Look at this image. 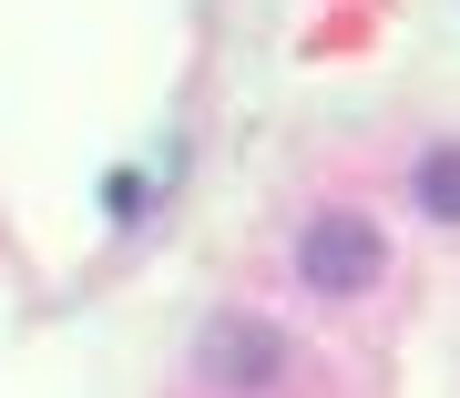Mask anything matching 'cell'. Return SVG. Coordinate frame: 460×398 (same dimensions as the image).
Instances as JSON below:
<instances>
[{"mask_svg": "<svg viewBox=\"0 0 460 398\" xmlns=\"http://www.w3.org/2000/svg\"><path fill=\"white\" fill-rule=\"evenodd\" d=\"M296 276H307V297H368L389 276V235L358 204H328V215L296 225Z\"/></svg>", "mask_w": 460, "mask_h": 398, "instance_id": "obj_1", "label": "cell"}, {"mask_svg": "<svg viewBox=\"0 0 460 398\" xmlns=\"http://www.w3.org/2000/svg\"><path fill=\"white\" fill-rule=\"evenodd\" d=\"M195 368L226 398H266L287 378V327L277 316H246V307H226V316H205V348H195Z\"/></svg>", "mask_w": 460, "mask_h": 398, "instance_id": "obj_2", "label": "cell"}, {"mask_svg": "<svg viewBox=\"0 0 460 398\" xmlns=\"http://www.w3.org/2000/svg\"><path fill=\"white\" fill-rule=\"evenodd\" d=\"M410 204L429 225H460V143H429L420 164H410Z\"/></svg>", "mask_w": 460, "mask_h": 398, "instance_id": "obj_3", "label": "cell"}, {"mask_svg": "<svg viewBox=\"0 0 460 398\" xmlns=\"http://www.w3.org/2000/svg\"><path fill=\"white\" fill-rule=\"evenodd\" d=\"M102 215H144V174H113V184H102Z\"/></svg>", "mask_w": 460, "mask_h": 398, "instance_id": "obj_4", "label": "cell"}]
</instances>
